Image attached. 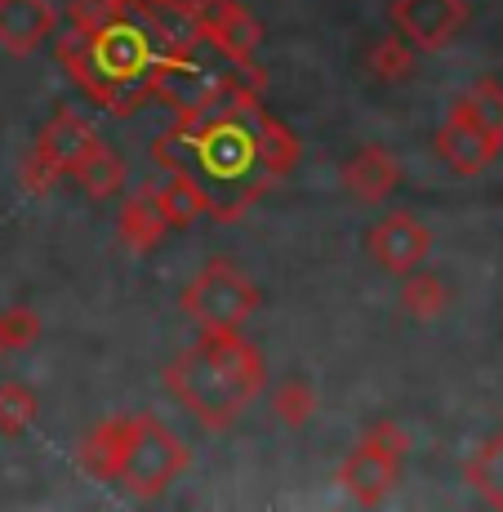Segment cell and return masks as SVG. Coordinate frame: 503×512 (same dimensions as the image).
Here are the masks:
<instances>
[{
    "label": "cell",
    "mask_w": 503,
    "mask_h": 512,
    "mask_svg": "<svg viewBox=\"0 0 503 512\" xmlns=\"http://www.w3.org/2000/svg\"><path fill=\"white\" fill-rule=\"evenodd\" d=\"M67 179L81 183V192L90 196V201H112V196H121L125 179H130V170H125V156L116 152V147H107L103 139H94L85 147V156L72 165V174Z\"/></svg>",
    "instance_id": "9a60e30c"
},
{
    "label": "cell",
    "mask_w": 503,
    "mask_h": 512,
    "mask_svg": "<svg viewBox=\"0 0 503 512\" xmlns=\"http://www.w3.org/2000/svg\"><path fill=\"white\" fill-rule=\"evenodd\" d=\"M36 415H41V401L27 383L9 379L0 383V437H27Z\"/></svg>",
    "instance_id": "d4e9b609"
},
{
    "label": "cell",
    "mask_w": 503,
    "mask_h": 512,
    "mask_svg": "<svg viewBox=\"0 0 503 512\" xmlns=\"http://www.w3.org/2000/svg\"><path fill=\"white\" fill-rule=\"evenodd\" d=\"M250 125H254V143H259V156H263V165L272 170V179H285V174H294V165H299V156H303L299 134H294L290 125L281 121V116L263 112V107H254Z\"/></svg>",
    "instance_id": "e0dca14e"
},
{
    "label": "cell",
    "mask_w": 503,
    "mask_h": 512,
    "mask_svg": "<svg viewBox=\"0 0 503 512\" xmlns=\"http://www.w3.org/2000/svg\"><path fill=\"white\" fill-rule=\"evenodd\" d=\"M450 116H463V121H472L477 130H486L490 139H499V143H503V85H499V81H490V76L472 81L468 90L455 98Z\"/></svg>",
    "instance_id": "ffe728a7"
},
{
    "label": "cell",
    "mask_w": 503,
    "mask_h": 512,
    "mask_svg": "<svg viewBox=\"0 0 503 512\" xmlns=\"http://www.w3.org/2000/svg\"><path fill=\"white\" fill-rule=\"evenodd\" d=\"M254 107H259V94L232 81L228 94L210 112L187 121V130H192L187 174L205 187L214 219H241L245 205H254L276 183L259 156V143H254Z\"/></svg>",
    "instance_id": "7a4b0ae2"
},
{
    "label": "cell",
    "mask_w": 503,
    "mask_h": 512,
    "mask_svg": "<svg viewBox=\"0 0 503 512\" xmlns=\"http://www.w3.org/2000/svg\"><path fill=\"white\" fill-rule=\"evenodd\" d=\"M499 139H490L486 130H477L472 121H463V116H446V125L437 130V156L450 165L455 174H481L490 161L499 156Z\"/></svg>",
    "instance_id": "4fadbf2b"
},
{
    "label": "cell",
    "mask_w": 503,
    "mask_h": 512,
    "mask_svg": "<svg viewBox=\"0 0 503 512\" xmlns=\"http://www.w3.org/2000/svg\"><path fill=\"white\" fill-rule=\"evenodd\" d=\"M187 152H192V130L179 121L174 130H165L161 139L152 143V156H156V165H161L165 174H179L187 170Z\"/></svg>",
    "instance_id": "f1b7e54d"
},
{
    "label": "cell",
    "mask_w": 503,
    "mask_h": 512,
    "mask_svg": "<svg viewBox=\"0 0 503 512\" xmlns=\"http://www.w3.org/2000/svg\"><path fill=\"white\" fill-rule=\"evenodd\" d=\"M259 299H263L259 285L245 277L236 263L210 259L192 281H187L179 303L201 330H241L245 317H254Z\"/></svg>",
    "instance_id": "8992f818"
},
{
    "label": "cell",
    "mask_w": 503,
    "mask_h": 512,
    "mask_svg": "<svg viewBox=\"0 0 503 512\" xmlns=\"http://www.w3.org/2000/svg\"><path fill=\"white\" fill-rule=\"evenodd\" d=\"M196 36L192 18L165 23V14H152L147 0H138L125 18L107 23L103 32H67L58 36L54 54L63 63V72L76 81V90H85L98 107L116 116H130L152 98V67L170 45Z\"/></svg>",
    "instance_id": "6da1fadb"
},
{
    "label": "cell",
    "mask_w": 503,
    "mask_h": 512,
    "mask_svg": "<svg viewBox=\"0 0 503 512\" xmlns=\"http://www.w3.org/2000/svg\"><path fill=\"white\" fill-rule=\"evenodd\" d=\"M121 446H125V419H103L98 428L85 432V441L76 446L81 468L98 481H116L121 472Z\"/></svg>",
    "instance_id": "d6986e66"
},
{
    "label": "cell",
    "mask_w": 503,
    "mask_h": 512,
    "mask_svg": "<svg viewBox=\"0 0 503 512\" xmlns=\"http://www.w3.org/2000/svg\"><path fill=\"white\" fill-rule=\"evenodd\" d=\"M317 406H321L317 383L303 379V374H285V379L272 388V415H276V423H285V428H303V423H312Z\"/></svg>",
    "instance_id": "44dd1931"
},
{
    "label": "cell",
    "mask_w": 503,
    "mask_h": 512,
    "mask_svg": "<svg viewBox=\"0 0 503 512\" xmlns=\"http://www.w3.org/2000/svg\"><path fill=\"white\" fill-rule=\"evenodd\" d=\"M58 27L49 0H0V49L14 58L36 54Z\"/></svg>",
    "instance_id": "7c38bea8"
},
{
    "label": "cell",
    "mask_w": 503,
    "mask_h": 512,
    "mask_svg": "<svg viewBox=\"0 0 503 512\" xmlns=\"http://www.w3.org/2000/svg\"><path fill=\"white\" fill-rule=\"evenodd\" d=\"M366 441H374L379 450H388V455H397V459L410 455V432L401 428V423H392V419L370 423V428H366Z\"/></svg>",
    "instance_id": "f546056e"
},
{
    "label": "cell",
    "mask_w": 503,
    "mask_h": 512,
    "mask_svg": "<svg viewBox=\"0 0 503 512\" xmlns=\"http://www.w3.org/2000/svg\"><path fill=\"white\" fill-rule=\"evenodd\" d=\"M366 72L374 76V81H383V85L410 81V76H414V45H410L401 32H392V36H383V41H374L370 54H366Z\"/></svg>",
    "instance_id": "603a6c76"
},
{
    "label": "cell",
    "mask_w": 503,
    "mask_h": 512,
    "mask_svg": "<svg viewBox=\"0 0 503 512\" xmlns=\"http://www.w3.org/2000/svg\"><path fill=\"white\" fill-rule=\"evenodd\" d=\"M210 54L214 49L196 32L187 41L170 45L152 67V98H161L183 125L196 121L201 112H210L232 85V76H223Z\"/></svg>",
    "instance_id": "277c9868"
},
{
    "label": "cell",
    "mask_w": 503,
    "mask_h": 512,
    "mask_svg": "<svg viewBox=\"0 0 503 512\" xmlns=\"http://www.w3.org/2000/svg\"><path fill=\"white\" fill-rule=\"evenodd\" d=\"M36 339H41V317L32 308L0 312V357H14V352L32 348Z\"/></svg>",
    "instance_id": "4316f807"
},
{
    "label": "cell",
    "mask_w": 503,
    "mask_h": 512,
    "mask_svg": "<svg viewBox=\"0 0 503 512\" xmlns=\"http://www.w3.org/2000/svg\"><path fill=\"white\" fill-rule=\"evenodd\" d=\"M339 183H343V192H348L352 201H361V205H383L392 192H397L401 165H397V156H392L388 147L366 143V147H357V152L343 161Z\"/></svg>",
    "instance_id": "8fae6325"
},
{
    "label": "cell",
    "mask_w": 503,
    "mask_h": 512,
    "mask_svg": "<svg viewBox=\"0 0 503 512\" xmlns=\"http://www.w3.org/2000/svg\"><path fill=\"white\" fill-rule=\"evenodd\" d=\"M138 0H72L67 5V32H103L107 23H116V18H125Z\"/></svg>",
    "instance_id": "484cf974"
},
{
    "label": "cell",
    "mask_w": 503,
    "mask_h": 512,
    "mask_svg": "<svg viewBox=\"0 0 503 512\" xmlns=\"http://www.w3.org/2000/svg\"><path fill=\"white\" fill-rule=\"evenodd\" d=\"M446 303H450V290L437 272H414V268L406 272V281H401V308H406L410 317L432 321L446 312Z\"/></svg>",
    "instance_id": "cb8c5ba5"
},
{
    "label": "cell",
    "mask_w": 503,
    "mask_h": 512,
    "mask_svg": "<svg viewBox=\"0 0 503 512\" xmlns=\"http://www.w3.org/2000/svg\"><path fill=\"white\" fill-rule=\"evenodd\" d=\"M147 5H161V9H170V5H174V0H147Z\"/></svg>",
    "instance_id": "4dcf8cb0"
},
{
    "label": "cell",
    "mask_w": 503,
    "mask_h": 512,
    "mask_svg": "<svg viewBox=\"0 0 503 512\" xmlns=\"http://www.w3.org/2000/svg\"><path fill=\"white\" fill-rule=\"evenodd\" d=\"M187 18L196 23L201 41L219 58H228L232 67H241L245 76L263 81L259 72V45H263V23L254 18V9H245L241 0H201L187 9Z\"/></svg>",
    "instance_id": "52a82bcc"
},
{
    "label": "cell",
    "mask_w": 503,
    "mask_h": 512,
    "mask_svg": "<svg viewBox=\"0 0 503 512\" xmlns=\"http://www.w3.org/2000/svg\"><path fill=\"white\" fill-rule=\"evenodd\" d=\"M156 205H161V214H165V223H170V232L174 228H192L196 219H205L210 214V196H205V187L192 179L187 170L179 174H170L165 179V187H156Z\"/></svg>",
    "instance_id": "ac0fdd59"
},
{
    "label": "cell",
    "mask_w": 503,
    "mask_h": 512,
    "mask_svg": "<svg viewBox=\"0 0 503 512\" xmlns=\"http://www.w3.org/2000/svg\"><path fill=\"white\" fill-rule=\"evenodd\" d=\"M63 179H67V174L58 170L54 156H49L45 147L32 143V152H27V161H23V187H27V192H32V196H49Z\"/></svg>",
    "instance_id": "83f0119b"
},
{
    "label": "cell",
    "mask_w": 503,
    "mask_h": 512,
    "mask_svg": "<svg viewBox=\"0 0 503 512\" xmlns=\"http://www.w3.org/2000/svg\"><path fill=\"white\" fill-rule=\"evenodd\" d=\"M192 468V450L174 437L156 415H134L125 419V446H121V481L138 499H156Z\"/></svg>",
    "instance_id": "5b68a950"
},
{
    "label": "cell",
    "mask_w": 503,
    "mask_h": 512,
    "mask_svg": "<svg viewBox=\"0 0 503 512\" xmlns=\"http://www.w3.org/2000/svg\"><path fill=\"white\" fill-rule=\"evenodd\" d=\"M366 250L392 277H406L410 268H419L432 250V232L423 228V219H414L410 210H388L379 223L366 232Z\"/></svg>",
    "instance_id": "ba28073f"
},
{
    "label": "cell",
    "mask_w": 503,
    "mask_h": 512,
    "mask_svg": "<svg viewBox=\"0 0 503 512\" xmlns=\"http://www.w3.org/2000/svg\"><path fill=\"white\" fill-rule=\"evenodd\" d=\"M116 236H121V245L134 254L161 250L165 236H170V223H165V214H161V205H156L152 192L125 196L121 210H116Z\"/></svg>",
    "instance_id": "5bb4252c"
},
{
    "label": "cell",
    "mask_w": 503,
    "mask_h": 512,
    "mask_svg": "<svg viewBox=\"0 0 503 512\" xmlns=\"http://www.w3.org/2000/svg\"><path fill=\"white\" fill-rule=\"evenodd\" d=\"M268 361L241 330H201V339L165 366V388L201 428L228 432L259 401Z\"/></svg>",
    "instance_id": "3957f363"
},
{
    "label": "cell",
    "mask_w": 503,
    "mask_h": 512,
    "mask_svg": "<svg viewBox=\"0 0 503 512\" xmlns=\"http://www.w3.org/2000/svg\"><path fill=\"white\" fill-rule=\"evenodd\" d=\"M397 481H401V459L379 450L366 437H361L357 446L348 450V459L339 464V486L348 490L357 504H383Z\"/></svg>",
    "instance_id": "30bf717a"
},
{
    "label": "cell",
    "mask_w": 503,
    "mask_h": 512,
    "mask_svg": "<svg viewBox=\"0 0 503 512\" xmlns=\"http://www.w3.org/2000/svg\"><path fill=\"white\" fill-rule=\"evenodd\" d=\"M463 477H468V486L477 490L486 504L503 508V432L490 441H481L477 455L463 464Z\"/></svg>",
    "instance_id": "7402d4cb"
},
{
    "label": "cell",
    "mask_w": 503,
    "mask_h": 512,
    "mask_svg": "<svg viewBox=\"0 0 503 512\" xmlns=\"http://www.w3.org/2000/svg\"><path fill=\"white\" fill-rule=\"evenodd\" d=\"M94 139H98V134H94V125L85 121V116H76L72 107H58V112L49 116L45 130L36 134V147H45V152L58 161V170L72 174V165L81 161L85 147H90Z\"/></svg>",
    "instance_id": "2e32d148"
},
{
    "label": "cell",
    "mask_w": 503,
    "mask_h": 512,
    "mask_svg": "<svg viewBox=\"0 0 503 512\" xmlns=\"http://www.w3.org/2000/svg\"><path fill=\"white\" fill-rule=\"evenodd\" d=\"M463 23H468V5L463 0H392V27L414 49L450 45Z\"/></svg>",
    "instance_id": "9c48e42d"
}]
</instances>
